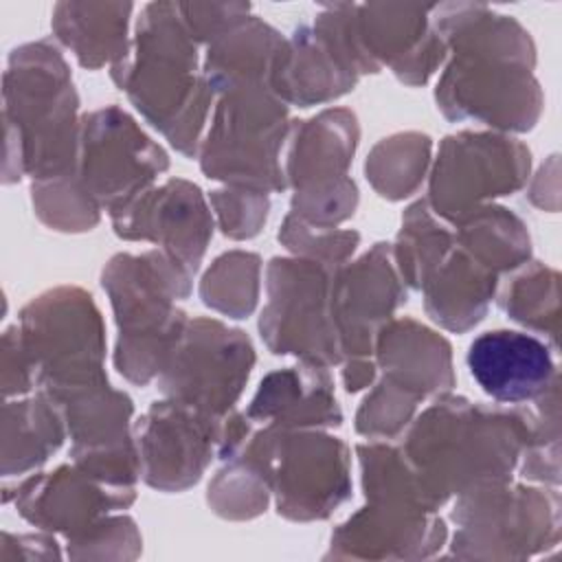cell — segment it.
Instances as JSON below:
<instances>
[{"instance_id": "1", "label": "cell", "mask_w": 562, "mask_h": 562, "mask_svg": "<svg viewBox=\"0 0 562 562\" xmlns=\"http://www.w3.org/2000/svg\"><path fill=\"white\" fill-rule=\"evenodd\" d=\"M430 24L454 55L435 92L441 112L450 121L531 130L542 92L531 75L536 48L520 22L485 4L446 2L430 9Z\"/></svg>"}, {"instance_id": "2", "label": "cell", "mask_w": 562, "mask_h": 562, "mask_svg": "<svg viewBox=\"0 0 562 562\" xmlns=\"http://www.w3.org/2000/svg\"><path fill=\"white\" fill-rule=\"evenodd\" d=\"M531 430V413L443 395L413 422L402 452L441 507L452 494L507 483Z\"/></svg>"}, {"instance_id": "3", "label": "cell", "mask_w": 562, "mask_h": 562, "mask_svg": "<svg viewBox=\"0 0 562 562\" xmlns=\"http://www.w3.org/2000/svg\"><path fill=\"white\" fill-rule=\"evenodd\" d=\"M198 48L176 2H149L136 22L134 50L112 66V79L140 114L176 149L193 156L213 101L204 75L198 77Z\"/></svg>"}, {"instance_id": "4", "label": "cell", "mask_w": 562, "mask_h": 562, "mask_svg": "<svg viewBox=\"0 0 562 562\" xmlns=\"http://www.w3.org/2000/svg\"><path fill=\"white\" fill-rule=\"evenodd\" d=\"M77 92L59 48L31 42L11 50L4 72V123L22 173L33 182L77 171Z\"/></svg>"}, {"instance_id": "5", "label": "cell", "mask_w": 562, "mask_h": 562, "mask_svg": "<svg viewBox=\"0 0 562 562\" xmlns=\"http://www.w3.org/2000/svg\"><path fill=\"white\" fill-rule=\"evenodd\" d=\"M191 277L167 250L116 255L108 261L101 283L119 325L114 367L130 382L147 384L167 367L189 323L173 299L189 294Z\"/></svg>"}, {"instance_id": "6", "label": "cell", "mask_w": 562, "mask_h": 562, "mask_svg": "<svg viewBox=\"0 0 562 562\" xmlns=\"http://www.w3.org/2000/svg\"><path fill=\"white\" fill-rule=\"evenodd\" d=\"M235 457L263 476L279 514L292 520L327 518L351 492L347 446L323 432L266 426Z\"/></svg>"}, {"instance_id": "7", "label": "cell", "mask_w": 562, "mask_h": 562, "mask_svg": "<svg viewBox=\"0 0 562 562\" xmlns=\"http://www.w3.org/2000/svg\"><path fill=\"white\" fill-rule=\"evenodd\" d=\"M292 125L288 105L272 92L270 83L241 86L220 94L200 165L209 178L252 191L285 189L279 167V149Z\"/></svg>"}, {"instance_id": "8", "label": "cell", "mask_w": 562, "mask_h": 562, "mask_svg": "<svg viewBox=\"0 0 562 562\" xmlns=\"http://www.w3.org/2000/svg\"><path fill=\"white\" fill-rule=\"evenodd\" d=\"M20 336L35 369V384L59 397L105 382V338L92 296L79 288H55L20 314Z\"/></svg>"}, {"instance_id": "9", "label": "cell", "mask_w": 562, "mask_h": 562, "mask_svg": "<svg viewBox=\"0 0 562 562\" xmlns=\"http://www.w3.org/2000/svg\"><path fill=\"white\" fill-rule=\"evenodd\" d=\"M285 180L294 187L292 215L305 224L336 228L353 215L358 189L347 178L358 145L356 114L329 108L292 125Z\"/></svg>"}, {"instance_id": "10", "label": "cell", "mask_w": 562, "mask_h": 562, "mask_svg": "<svg viewBox=\"0 0 562 562\" xmlns=\"http://www.w3.org/2000/svg\"><path fill=\"white\" fill-rule=\"evenodd\" d=\"M331 270L303 257L270 261L259 331L272 353H294L325 369L340 362V340L329 312Z\"/></svg>"}, {"instance_id": "11", "label": "cell", "mask_w": 562, "mask_h": 562, "mask_svg": "<svg viewBox=\"0 0 562 562\" xmlns=\"http://www.w3.org/2000/svg\"><path fill=\"white\" fill-rule=\"evenodd\" d=\"M529 149L501 134L461 132L446 136L432 169L428 204L459 224L498 195L518 191L529 176Z\"/></svg>"}, {"instance_id": "12", "label": "cell", "mask_w": 562, "mask_h": 562, "mask_svg": "<svg viewBox=\"0 0 562 562\" xmlns=\"http://www.w3.org/2000/svg\"><path fill=\"white\" fill-rule=\"evenodd\" d=\"M252 364L255 351L244 331L220 321L193 318L158 375V386L165 397L224 419Z\"/></svg>"}, {"instance_id": "13", "label": "cell", "mask_w": 562, "mask_h": 562, "mask_svg": "<svg viewBox=\"0 0 562 562\" xmlns=\"http://www.w3.org/2000/svg\"><path fill=\"white\" fill-rule=\"evenodd\" d=\"M167 167V154L121 108L108 105L83 116L77 176L99 209L119 211Z\"/></svg>"}, {"instance_id": "14", "label": "cell", "mask_w": 562, "mask_h": 562, "mask_svg": "<svg viewBox=\"0 0 562 562\" xmlns=\"http://www.w3.org/2000/svg\"><path fill=\"white\" fill-rule=\"evenodd\" d=\"M220 417L176 400L154 402L136 426L140 474L151 487L180 492L202 476L220 448Z\"/></svg>"}, {"instance_id": "15", "label": "cell", "mask_w": 562, "mask_h": 562, "mask_svg": "<svg viewBox=\"0 0 562 562\" xmlns=\"http://www.w3.org/2000/svg\"><path fill=\"white\" fill-rule=\"evenodd\" d=\"M404 301L406 292L395 274L389 244H375L358 261L334 268L329 312L342 356H369L375 331Z\"/></svg>"}, {"instance_id": "16", "label": "cell", "mask_w": 562, "mask_h": 562, "mask_svg": "<svg viewBox=\"0 0 562 562\" xmlns=\"http://www.w3.org/2000/svg\"><path fill=\"white\" fill-rule=\"evenodd\" d=\"M119 237L160 244L193 274L213 235L211 213L200 189L187 180H167L110 213Z\"/></svg>"}, {"instance_id": "17", "label": "cell", "mask_w": 562, "mask_h": 562, "mask_svg": "<svg viewBox=\"0 0 562 562\" xmlns=\"http://www.w3.org/2000/svg\"><path fill=\"white\" fill-rule=\"evenodd\" d=\"M452 520L461 525L454 536L459 547L542 544L547 533L558 529V494L507 487V483L490 485L463 494Z\"/></svg>"}, {"instance_id": "18", "label": "cell", "mask_w": 562, "mask_h": 562, "mask_svg": "<svg viewBox=\"0 0 562 562\" xmlns=\"http://www.w3.org/2000/svg\"><path fill=\"white\" fill-rule=\"evenodd\" d=\"M132 501V487L108 485L79 465L33 474L15 485V507L29 522L64 531L70 538L94 527L103 512L127 507Z\"/></svg>"}, {"instance_id": "19", "label": "cell", "mask_w": 562, "mask_h": 562, "mask_svg": "<svg viewBox=\"0 0 562 562\" xmlns=\"http://www.w3.org/2000/svg\"><path fill=\"white\" fill-rule=\"evenodd\" d=\"M358 77L338 37L314 22V26H299L283 42L268 83L283 103L310 108L353 90Z\"/></svg>"}, {"instance_id": "20", "label": "cell", "mask_w": 562, "mask_h": 562, "mask_svg": "<svg viewBox=\"0 0 562 562\" xmlns=\"http://www.w3.org/2000/svg\"><path fill=\"white\" fill-rule=\"evenodd\" d=\"M465 362L476 384L501 404L536 402L558 382L549 347L522 331L494 329L476 336Z\"/></svg>"}, {"instance_id": "21", "label": "cell", "mask_w": 562, "mask_h": 562, "mask_svg": "<svg viewBox=\"0 0 562 562\" xmlns=\"http://www.w3.org/2000/svg\"><path fill=\"white\" fill-rule=\"evenodd\" d=\"M246 415L250 422H268V426L288 430L340 426L342 422L327 369L307 362L268 373Z\"/></svg>"}, {"instance_id": "22", "label": "cell", "mask_w": 562, "mask_h": 562, "mask_svg": "<svg viewBox=\"0 0 562 562\" xmlns=\"http://www.w3.org/2000/svg\"><path fill=\"white\" fill-rule=\"evenodd\" d=\"M384 375L426 397L454 386L450 345L413 318L386 321L373 338Z\"/></svg>"}, {"instance_id": "23", "label": "cell", "mask_w": 562, "mask_h": 562, "mask_svg": "<svg viewBox=\"0 0 562 562\" xmlns=\"http://www.w3.org/2000/svg\"><path fill=\"white\" fill-rule=\"evenodd\" d=\"M132 11V2H57L50 26L83 68L114 66L130 55Z\"/></svg>"}, {"instance_id": "24", "label": "cell", "mask_w": 562, "mask_h": 562, "mask_svg": "<svg viewBox=\"0 0 562 562\" xmlns=\"http://www.w3.org/2000/svg\"><path fill=\"white\" fill-rule=\"evenodd\" d=\"M283 42L285 37L257 15H248L211 42L202 75L213 94L241 86L268 83Z\"/></svg>"}, {"instance_id": "25", "label": "cell", "mask_w": 562, "mask_h": 562, "mask_svg": "<svg viewBox=\"0 0 562 562\" xmlns=\"http://www.w3.org/2000/svg\"><path fill=\"white\" fill-rule=\"evenodd\" d=\"M496 277L463 248H452L422 288L428 316L450 331L474 327L487 312Z\"/></svg>"}, {"instance_id": "26", "label": "cell", "mask_w": 562, "mask_h": 562, "mask_svg": "<svg viewBox=\"0 0 562 562\" xmlns=\"http://www.w3.org/2000/svg\"><path fill=\"white\" fill-rule=\"evenodd\" d=\"M64 415L46 395L2 406V474L18 476L42 465L64 441Z\"/></svg>"}, {"instance_id": "27", "label": "cell", "mask_w": 562, "mask_h": 562, "mask_svg": "<svg viewBox=\"0 0 562 562\" xmlns=\"http://www.w3.org/2000/svg\"><path fill=\"white\" fill-rule=\"evenodd\" d=\"M457 228L459 248L496 274L529 259V233L520 217L503 206L485 204L461 220Z\"/></svg>"}, {"instance_id": "28", "label": "cell", "mask_w": 562, "mask_h": 562, "mask_svg": "<svg viewBox=\"0 0 562 562\" xmlns=\"http://www.w3.org/2000/svg\"><path fill=\"white\" fill-rule=\"evenodd\" d=\"M452 248L454 235L435 222L426 200L406 209L395 244V263L404 283L422 290Z\"/></svg>"}, {"instance_id": "29", "label": "cell", "mask_w": 562, "mask_h": 562, "mask_svg": "<svg viewBox=\"0 0 562 562\" xmlns=\"http://www.w3.org/2000/svg\"><path fill=\"white\" fill-rule=\"evenodd\" d=\"M428 160L430 138L426 134L406 132L382 138L369 154L364 171L380 195L402 200L419 187Z\"/></svg>"}, {"instance_id": "30", "label": "cell", "mask_w": 562, "mask_h": 562, "mask_svg": "<svg viewBox=\"0 0 562 562\" xmlns=\"http://www.w3.org/2000/svg\"><path fill=\"white\" fill-rule=\"evenodd\" d=\"M259 270V255L244 250L224 252L200 283L202 301L231 318H246L257 303Z\"/></svg>"}, {"instance_id": "31", "label": "cell", "mask_w": 562, "mask_h": 562, "mask_svg": "<svg viewBox=\"0 0 562 562\" xmlns=\"http://www.w3.org/2000/svg\"><path fill=\"white\" fill-rule=\"evenodd\" d=\"M558 272L533 263L529 270L518 274L505 290L501 305L509 318L549 334L553 347L558 345Z\"/></svg>"}, {"instance_id": "32", "label": "cell", "mask_w": 562, "mask_h": 562, "mask_svg": "<svg viewBox=\"0 0 562 562\" xmlns=\"http://www.w3.org/2000/svg\"><path fill=\"white\" fill-rule=\"evenodd\" d=\"M33 206L40 220L57 231H90L99 222V204L77 171L33 182Z\"/></svg>"}, {"instance_id": "33", "label": "cell", "mask_w": 562, "mask_h": 562, "mask_svg": "<svg viewBox=\"0 0 562 562\" xmlns=\"http://www.w3.org/2000/svg\"><path fill=\"white\" fill-rule=\"evenodd\" d=\"M422 400L419 393L384 375L373 393L364 397L356 415V430L371 439H391L408 426Z\"/></svg>"}, {"instance_id": "34", "label": "cell", "mask_w": 562, "mask_h": 562, "mask_svg": "<svg viewBox=\"0 0 562 562\" xmlns=\"http://www.w3.org/2000/svg\"><path fill=\"white\" fill-rule=\"evenodd\" d=\"M268 483L263 476L244 463L231 459V465L220 470L209 485V503L226 518H252L268 503Z\"/></svg>"}, {"instance_id": "35", "label": "cell", "mask_w": 562, "mask_h": 562, "mask_svg": "<svg viewBox=\"0 0 562 562\" xmlns=\"http://www.w3.org/2000/svg\"><path fill=\"white\" fill-rule=\"evenodd\" d=\"M279 241L303 259L323 263L327 268H338L347 263V257L356 250L360 235L356 231L312 226L288 213L279 231Z\"/></svg>"}, {"instance_id": "36", "label": "cell", "mask_w": 562, "mask_h": 562, "mask_svg": "<svg viewBox=\"0 0 562 562\" xmlns=\"http://www.w3.org/2000/svg\"><path fill=\"white\" fill-rule=\"evenodd\" d=\"M220 228L231 239H248L261 231L270 202L268 193L252 189H222L211 193Z\"/></svg>"}, {"instance_id": "37", "label": "cell", "mask_w": 562, "mask_h": 562, "mask_svg": "<svg viewBox=\"0 0 562 562\" xmlns=\"http://www.w3.org/2000/svg\"><path fill=\"white\" fill-rule=\"evenodd\" d=\"M180 18L198 42H215L250 15L248 2H176Z\"/></svg>"}, {"instance_id": "38", "label": "cell", "mask_w": 562, "mask_h": 562, "mask_svg": "<svg viewBox=\"0 0 562 562\" xmlns=\"http://www.w3.org/2000/svg\"><path fill=\"white\" fill-rule=\"evenodd\" d=\"M35 382L33 362L24 349L20 327H9L2 338V391L4 395H20L31 391Z\"/></svg>"}, {"instance_id": "39", "label": "cell", "mask_w": 562, "mask_h": 562, "mask_svg": "<svg viewBox=\"0 0 562 562\" xmlns=\"http://www.w3.org/2000/svg\"><path fill=\"white\" fill-rule=\"evenodd\" d=\"M373 378H375V364L369 360H362V358L349 360L342 371V382L349 393H356V391L369 386L373 382Z\"/></svg>"}]
</instances>
